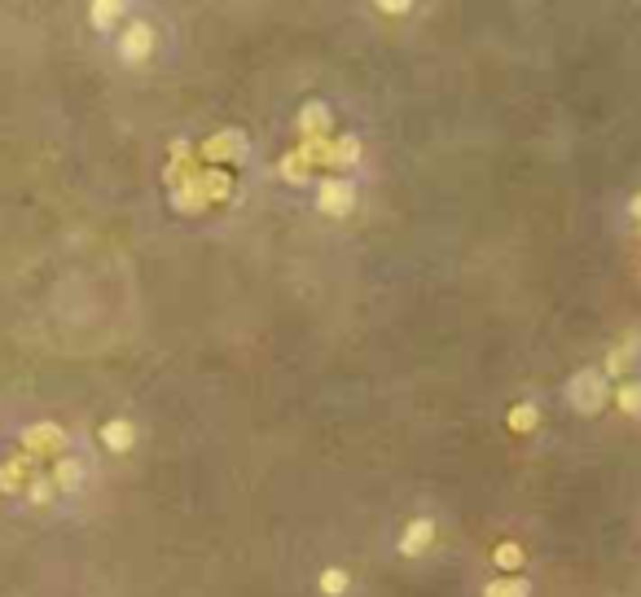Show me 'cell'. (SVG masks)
Instances as JSON below:
<instances>
[{
    "instance_id": "obj_3",
    "label": "cell",
    "mask_w": 641,
    "mask_h": 597,
    "mask_svg": "<svg viewBox=\"0 0 641 597\" xmlns=\"http://www.w3.org/2000/svg\"><path fill=\"white\" fill-rule=\"evenodd\" d=\"M198 154H203V163H211V167L242 163V154H246V136L237 133V128H224V133L206 136L203 145H198Z\"/></svg>"
},
{
    "instance_id": "obj_19",
    "label": "cell",
    "mask_w": 641,
    "mask_h": 597,
    "mask_svg": "<svg viewBox=\"0 0 641 597\" xmlns=\"http://www.w3.org/2000/svg\"><path fill=\"white\" fill-rule=\"evenodd\" d=\"M615 404H619L628 418H637V413H641V382H619V391H615Z\"/></svg>"
},
{
    "instance_id": "obj_20",
    "label": "cell",
    "mask_w": 641,
    "mask_h": 597,
    "mask_svg": "<svg viewBox=\"0 0 641 597\" xmlns=\"http://www.w3.org/2000/svg\"><path fill=\"white\" fill-rule=\"evenodd\" d=\"M483 597H527V584L518 580V575H506V580H492Z\"/></svg>"
},
{
    "instance_id": "obj_4",
    "label": "cell",
    "mask_w": 641,
    "mask_h": 597,
    "mask_svg": "<svg viewBox=\"0 0 641 597\" xmlns=\"http://www.w3.org/2000/svg\"><path fill=\"white\" fill-rule=\"evenodd\" d=\"M316 207H321L325 216H347V211L356 207V185H352V180H343V176L321 180V189H316Z\"/></svg>"
},
{
    "instance_id": "obj_11",
    "label": "cell",
    "mask_w": 641,
    "mask_h": 597,
    "mask_svg": "<svg viewBox=\"0 0 641 597\" xmlns=\"http://www.w3.org/2000/svg\"><path fill=\"white\" fill-rule=\"evenodd\" d=\"M299 133H304V141H312V136H330V106L307 101L304 110H299Z\"/></svg>"
},
{
    "instance_id": "obj_13",
    "label": "cell",
    "mask_w": 641,
    "mask_h": 597,
    "mask_svg": "<svg viewBox=\"0 0 641 597\" xmlns=\"http://www.w3.org/2000/svg\"><path fill=\"white\" fill-rule=\"evenodd\" d=\"M506 422H509V431H514V435H532L540 427V409L523 400V404H514V409H509Z\"/></svg>"
},
{
    "instance_id": "obj_6",
    "label": "cell",
    "mask_w": 641,
    "mask_h": 597,
    "mask_svg": "<svg viewBox=\"0 0 641 597\" xmlns=\"http://www.w3.org/2000/svg\"><path fill=\"white\" fill-rule=\"evenodd\" d=\"M35 479V462L27 453H18V457H9V462H0V492L5 497H18V492H27V483Z\"/></svg>"
},
{
    "instance_id": "obj_16",
    "label": "cell",
    "mask_w": 641,
    "mask_h": 597,
    "mask_svg": "<svg viewBox=\"0 0 641 597\" xmlns=\"http://www.w3.org/2000/svg\"><path fill=\"white\" fill-rule=\"evenodd\" d=\"M492 563L501 566V571H518V566L527 563V554H523V545H514V540H501V545L492 549Z\"/></svg>"
},
{
    "instance_id": "obj_12",
    "label": "cell",
    "mask_w": 641,
    "mask_h": 597,
    "mask_svg": "<svg viewBox=\"0 0 641 597\" xmlns=\"http://www.w3.org/2000/svg\"><path fill=\"white\" fill-rule=\"evenodd\" d=\"M102 444L110 448V453H128L136 444V427L128 422V418H110L102 427Z\"/></svg>"
},
{
    "instance_id": "obj_9",
    "label": "cell",
    "mask_w": 641,
    "mask_h": 597,
    "mask_svg": "<svg viewBox=\"0 0 641 597\" xmlns=\"http://www.w3.org/2000/svg\"><path fill=\"white\" fill-rule=\"evenodd\" d=\"M203 198L206 207H215V202H229L234 198V176L224 171V167H203Z\"/></svg>"
},
{
    "instance_id": "obj_18",
    "label": "cell",
    "mask_w": 641,
    "mask_h": 597,
    "mask_svg": "<svg viewBox=\"0 0 641 597\" xmlns=\"http://www.w3.org/2000/svg\"><path fill=\"white\" fill-rule=\"evenodd\" d=\"M633 356H637V338L619 343V347H615V352L607 356V369H602V373H628V365H633Z\"/></svg>"
},
{
    "instance_id": "obj_1",
    "label": "cell",
    "mask_w": 641,
    "mask_h": 597,
    "mask_svg": "<svg viewBox=\"0 0 641 597\" xmlns=\"http://www.w3.org/2000/svg\"><path fill=\"white\" fill-rule=\"evenodd\" d=\"M70 435L58 427V422H35L23 431V453L32 457V462H58V457H67L70 448Z\"/></svg>"
},
{
    "instance_id": "obj_15",
    "label": "cell",
    "mask_w": 641,
    "mask_h": 597,
    "mask_svg": "<svg viewBox=\"0 0 641 597\" xmlns=\"http://www.w3.org/2000/svg\"><path fill=\"white\" fill-rule=\"evenodd\" d=\"M119 14H124V5H119V0H93V5H88V18H93V27H97V32H110Z\"/></svg>"
},
{
    "instance_id": "obj_7",
    "label": "cell",
    "mask_w": 641,
    "mask_h": 597,
    "mask_svg": "<svg viewBox=\"0 0 641 597\" xmlns=\"http://www.w3.org/2000/svg\"><path fill=\"white\" fill-rule=\"evenodd\" d=\"M49 479L58 483V492H79L84 488V479H88V465H84V457H58L53 462V470H49Z\"/></svg>"
},
{
    "instance_id": "obj_14",
    "label": "cell",
    "mask_w": 641,
    "mask_h": 597,
    "mask_svg": "<svg viewBox=\"0 0 641 597\" xmlns=\"http://www.w3.org/2000/svg\"><path fill=\"white\" fill-rule=\"evenodd\" d=\"M277 171L290 180V185H304L307 176H312V163H307L299 150H290V154H281V163H277Z\"/></svg>"
},
{
    "instance_id": "obj_22",
    "label": "cell",
    "mask_w": 641,
    "mask_h": 597,
    "mask_svg": "<svg viewBox=\"0 0 641 597\" xmlns=\"http://www.w3.org/2000/svg\"><path fill=\"white\" fill-rule=\"evenodd\" d=\"M378 9H382V14H408V9H413V5H405V0H382V5H378Z\"/></svg>"
},
{
    "instance_id": "obj_10",
    "label": "cell",
    "mask_w": 641,
    "mask_h": 597,
    "mask_svg": "<svg viewBox=\"0 0 641 597\" xmlns=\"http://www.w3.org/2000/svg\"><path fill=\"white\" fill-rule=\"evenodd\" d=\"M356 163H361V141H356V136H330V159H325V167L352 171Z\"/></svg>"
},
{
    "instance_id": "obj_21",
    "label": "cell",
    "mask_w": 641,
    "mask_h": 597,
    "mask_svg": "<svg viewBox=\"0 0 641 597\" xmlns=\"http://www.w3.org/2000/svg\"><path fill=\"white\" fill-rule=\"evenodd\" d=\"M347 584H352V580H347V571H343V566L321 571V593H325V597H343V593H347Z\"/></svg>"
},
{
    "instance_id": "obj_5",
    "label": "cell",
    "mask_w": 641,
    "mask_h": 597,
    "mask_svg": "<svg viewBox=\"0 0 641 597\" xmlns=\"http://www.w3.org/2000/svg\"><path fill=\"white\" fill-rule=\"evenodd\" d=\"M150 53H154V27H150V23H128L124 35H119V58L141 67Z\"/></svg>"
},
{
    "instance_id": "obj_17",
    "label": "cell",
    "mask_w": 641,
    "mask_h": 597,
    "mask_svg": "<svg viewBox=\"0 0 641 597\" xmlns=\"http://www.w3.org/2000/svg\"><path fill=\"white\" fill-rule=\"evenodd\" d=\"M53 497H58V483L35 470V479L27 483V501H32V505H53Z\"/></svg>"
},
{
    "instance_id": "obj_2",
    "label": "cell",
    "mask_w": 641,
    "mask_h": 597,
    "mask_svg": "<svg viewBox=\"0 0 641 597\" xmlns=\"http://www.w3.org/2000/svg\"><path fill=\"white\" fill-rule=\"evenodd\" d=\"M567 400H572L575 413H584V418L602 413V404H607V373H598V369H580L572 382H567Z\"/></svg>"
},
{
    "instance_id": "obj_23",
    "label": "cell",
    "mask_w": 641,
    "mask_h": 597,
    "mask_svg": "<svg viewBox=\"0 0 641 597\" xmlns=\"http://www.w3.org/2000/svg\"><path fill=\"white\" fill-rule=\"evenodd\" d=\"M628 211L637 216V225H641V194H637V198H633V207H628Z\"/></svg>"
},
{
    "instance_id": "obj_8",
    "label": "cell",
    "mask_w": 641,
    "mask_h": 597,
    "mask_svg": "<svg viewBox=\"0 0 641 597\" xmlns=\"http://www.w3.org/2000/svg\"><path fill=\"white\" fill-rule=\"evenodd\" d=\"M431 540H435V523L431 519H413L400 536V554L405 558H417V554H426L431 549Z\"/></svg>"
}]
</instances>
